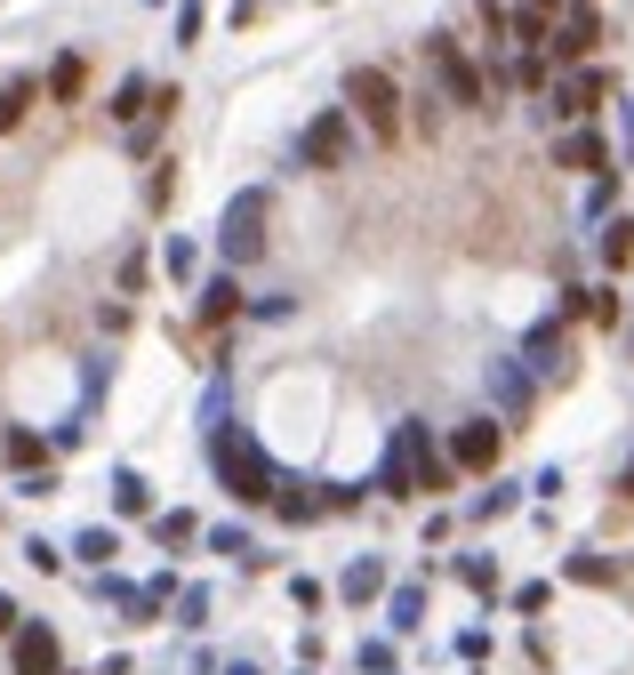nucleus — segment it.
Masks as SVG:
<instances>
[{
	"mask_svg": "<svg viewBox=\"0 0 634 675\" xmlns=\"http://www.w3.org/2000/svg\"><path fill=\"white\" fill-rule=\"evenodd\" d=\"M345 105L362 113V129H370L378 146H394V137H402V89H394V73H385V65H354V73H345Z\"/></svg>",
	"mask_w": 634,
	"mask_h": 675,
	"instance_id": "nucleus-1",
	"label": "nucleus"
},
{
	"mask_svg": "<svg viewBox=\"0 0 634 675\" xmlns=\"http://www.w3.org/2000/svg\"><path fill=\"white\" fill-rule=\"evenodd\" d=\"M426 65L442 73V97H449V105H458V113H490V89H482L474 57H466V49H458V40H449V33H426Z\"/></svg>",
	"mask_w": 634,
	"mask_h": 675,
	"instance_id": "nucleus-2",
	"label": "nucleus"
},
{
	"mask_svg": "<svg viewBox=\"0 0 634 675\" xmlns=\"http://www.w3.org/2000/svg\"><path fill=\"white\" fill-rule=\"evenodd\" d=\"M345 153H354V113H345V105L314 113L297 129V170H345Z\"/></svg>",
	"mask_w": 634,
	"mask_h": 675,
	"instance_id": "nucleus-3",
	"label": "nucleus"
},
{
	"mask_svg": "<svg viewBox=\"0 0 634 675\" xmlns=\"http://www.w3.org/2000/svg\"><path fill=\"white\" fill-rule=\"evenodd\" d=\"M610 97V73H595V65H579V73H562L555 80V97H546V121H595V105Z\"/></svg>",
	"mask_w": 634,
	"mask_h": 675,
	"instance_id": "nucleus-4",
	"label": "nucleus"
},
{
	"mask_svg": "<svg viewBox=\"0 0 634 675\" xmlns=\"http://www.w3.org/2000/svg\"><path fill=\"white\" fill-rule=\"evenodd\" d=\"M257 225H265V193H241L233 210H225V225H217V241H225V258H233V265L265 250V234H257Z\"/></svg>",
	"mask_w": 634,
	"mask_h": 675,
	"instance_id": "nucleus-5",
	"label": "nucleus"
},
{
	"mask_svg": "<svg viewBox=\"0 0 634 675\" xmlns=\"http://www.w3.org/2000/svg\"><path fill=\"white\" fill-rule=\"evenodd\" d=\"M595 40H603V16L595 9H570L562 25H555V40H546V57H555V65H586Z\"/></svg>",
	"mask_w": 634,
	"mask_h": 675,
	"instance_id": "nucleus-6",
	"label": "nucleus"
},
{
	"mask_svg": "<svg viewBox=\"0 0 634 675\" xmlns=\"http://www.w3.org/2000/svg\"><path fill=\"white\" fill-rule=\"evenodd\" d=\"M449 466H466V475H490V466H498V426H490V418H466L458 435H449Z\"/></svg>",
	"mask_w": 634,
	"mask_h": 675,
	"instance_id": "nucleus-7",
	"label": "nucleus"
},
{
	"mask_svg": "<svg viewBox=\"0 0 634 675\" xmlns=\"http://www.w3.org/2000/svg\"><path fill=\"white\" fill-rule=\"evenodd\" d=\"M555 170H610V146H603L595 121H570L555 137Z\"/></svg>",
	"mask_w": 634,
	"mask_h": 675,
	"instance_id": "nucleus-8",
	"label": "nucleus"
},
{
	"mask_svg": "<svg viewBox=\"0 0 634 675\" xmlns=\"http://www.w3.org/2000/svg\"><path fill=\"white\" fill-rule=\"evenodd\" d=\"M49 667H56V636H49V627L16 636V675H49Z\"/></svg>",
	"mask_w": 634,
	"mask_h": 675,
	"instance_id": "nucleus-9",
	"label": "nucleus"
},
{
	"mask_svg": "<svg viewBox=\"0 0 634 675\" xmlns=\"http://www.w3.org/2000/svg\"><path fill=\"white\" fill-rule=\"evenodd\" d=\"M490 395H498V402H506V411H515V418L530 411V378L515 371V362H490Z\"/></svg>",
	"mask_w": 634,
	"mask_h": 675,
	"instance_id": "nucleus-10",
	"label": "nucleus"
},
{
	"mask_svg": "<svg viewBox=\"0 0 634 675\" xmlns=\"http://www.w3.org/2000/svg\"><path fill=\"white\" fill-rule=\"evenodd\" d=\"M603 265H634V217H603Z\"/></svg>",
	"mask_w": 634,
	"mask_h": 675,
	"instance_id": "nucleus-11",
	"label": "nucleus"
},
{
	"mask_svg": "<svg viewBox=\"0 0 634 675\" xmlns=\"http://www.w3.org/2000/svg\"><path fill=\"white\" fill-rule=\"evenodd\" d=\"M25 113H33V80L16 73V80H0V129H16Z\"/></svg>",
	"mask_w": 634,
	"mask_h": 675,
	"instance_id": "nucleus-12",
	"label": "nucleus"
},
{
	"mask_svg": "<svg viewBox=\"0 0 634 675\" xmlns=\"http://www.w3.org/2000/svg\"><path fill=\"white\" fill-rule=\"evenodd\" d=\"M530 371H562V330H555V322L530 330Z\"/></svg>",
	"mask_w": 634,
	"mask_h": 675,
	"instance_id": "nucleus-13",
	"label": "nucleus"
},
{
	"mask_svg": "<svg viewBox=\"0 0 634 675\" xmlns=\"http://www.w3.org/2000/svg\"><path fill=\"white\" fill-rule=\"evenodd\" d=\"M80 80H89V65H80V57H56V73H49V97H56V105H73V97H80Z\"/></svg>",
	"mask_w": 634,
	"mask_h": 675,
	"instance_id": "nucleus-14",
	"label": "nucleus"
},
{
	"mask_svg": "<svg viewBox=\"0 0 634 675\" xmlns=\"http://www.w3.org/2000/svg\"><path fill=\"white\" fill-rule=\"evenodd\" d=\"M225 314H241V282H210L201 290V322H225Z\"/></svg>",
	"mask_w": 634,
	"mask_h": 675,
	"instance_id": "nucleus-15",
	"label": "nucleus"
},
{
	"mask_svg": "<svg viewBox=\"0 0 634 675\" xmlns=\"http://www.w3.org/2000/svg\"><path fill=\"white\" fill-rule=\"evenodd\" d=\"M145 80H121V89H113V121H137V113H145Z\"/></svg>",
	"mask_w": 634,
	"mask_h": 675,
	"instance_id": "nucleus-16",
	"label": "nucleus"
},
{
	"mask_svg": "<svg viewBox=\"0 0 634 675\" xmlns=\"http://www.w3.org/2000/svg\"><path fill=\"white\" fill-rule=\"evenodd\" d=\"M610 201H619V177H610V170H603V177H595V193H586V217H603V210H610Z\"/></svg>",
	"mask_w": 634,
	"mask_h": 675,
	"instance_id": "nucleus-17",
	"label": "nucleus"
},
{
	"mask_svg": "<svg viewBox=\"0 0 634 675\" xmlns=\"http://www.w3.org/2000/svg\"><path fill=\"white\" fill-rule=\"evenodd\" d=\"M515 16H546V25H555V0H522Z\"/></svg>",
	"mask_w": 634,
	"mask_h": 675,
	"instance_id": "nucleus-18",
	"label": "nucleus"
},
{
	"mask_svg": "<svg viewBox=\"0 0 634 675\" xmlns=\"http://www.w3.org/2000/svg\"><path fill=\"white\" fill-rule=\"evenodd\" d=\"M619 113H626V146H634V97H626V105H619Z\"/></svg>",
	"mask_w": 634,
	"mask_h": 675,
	"instance_id": "nucleus-19",
	"label": "nucleus"
},
{
	"mask_svg": "<svg viewBox=\"0 0 634 675\" xmlns=\"http://www.w3.org/2000/svg\"><path fill=\"white\" fill-rule=\"evenodd\" d=\"M619 490H626V499H634V466H626V483H619Z\"/></svg>",
	"mask_w": 634,
	"mask_h": 675,
	"instance_id": "nucleus-20",
	"label": "nucleus"
}]
</instances>
